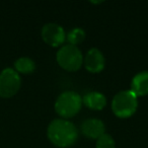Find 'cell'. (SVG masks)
<instances>
[{
  "label": "cell",
  "instance_id": "cell-1",
  "mask_svg": "<svg viewBox=\"0 0 148 148\" xmlns=\"http://www.w3.org/2000/svg\"><path fill=\"white\" fill-rule=\"evenodd\" d=\"M49 140L57 147H70L76 142L78 132L73 123L64 119L54 120L47 130Z\"/></svg>",
  "mask_w": 148,
  "mask_h": 148
},
{
  "label": "cell",
  "instance_id": "cell-2",
  "mask_svg": "<svg viewBox=\"0 0 148 148\" xmlns=\"http://www.w3.org/2000/svg\"><path fill=\"white\" fill-rule=\"evenodd\" d=\"M138 107L137 97L131 90H122L114 97L112 110L117 117L126 119L135 114Z\"/></svg>",
  "mask_w": 148,
  "mask_h": 148
},
{
  "label": "cell",
  "instance_id": "cell-3",
  "mask_svg": "<svg viewBox=\"0 0 148 148\" xmlns=\"http://www.w3.org/2000/svg\"><path fill=\"white\" fill-rule=\"evenodd\" d=\"M82 106V97L74 91H65L57 97L55 111L60 117L72 118L78 114Z\"/></svg>",
  "mask_w": 148,
  "mask_h": 148
},
{
  "label": "cell",
  "instance_id": "cell-4",
  "mask_svg": "<svg viewBox=\"0 0 148 148\" xmlns=\"http://www.w3.org/2000/svg\"><path fill=\"white\" fill-rule=\"evenodd\" d=\"M57 62L67 71H76L83 63V56L76 46L66 45L57 52Z\"/></svg>",
  "mask_w": 148,
  "mask_h": 148
},
{
  "label": "cell",
  "instance_id": "cell-5",
  "mask_svg": "<svg viewBox=\"0 0 148 148\" xmlns=\"http://www.w3.org/2000/svg\"><path fill=\"white\" fill-rule=\"evenodd\" d=\"M19 74L12 68H6L0 73V97L3 99L12 97L21 88Z\"/></svg>",
  "mask_w": 148,
  "mask_h": 148
},
{
  "label": "cell",
  "instance_id": "cell-6",
  "mask_svg": "<svg viewBox=\"0 0 148 148\" xmlns=\"http://www.w3.org/2000/svg\"><path fill=\"white\" fill-rule=\"evenodd\" d=\"M42 38L48 45L59 47L65 42L66 34L63 27L57 23H47L42 29Z\"/></svg>",
  "mask_w": 148,
  "mask_h": 148
},
{
  "label": "cell",
  "instance_id": "cell-7",
  "mask_svg": "<svg viewBox=\"0 0 148 148\" xmlns=\"http://www.w3.org/2000/svg\"><path fill=\"white\" fill-rule=\"evenodd\" d=\"M83 60L86 70L91 73H99L105 67V57L97 48H91Z\"/></svg>",
  "mask_w": 148,
  "mask_h": 148
},
{
  "label": "cell",
  "instance_id": "cell-8",
  "mask_svg": "<svg viewBox=\"0 0 148 148\" xmlns=\"http://www.w3.org/2000/svg\"><path fill=\"white\" fill-rule=\"evenodd\" d=\"M106 128L103 121L95 118L87 119L81 125V132L89 139H99L105 134Z\"/></svg>",
  "mask_w": 148,
  "mask_h": 148
},
{
  "label": "cell",
  "instance_id": "cell-9",
  "mask_svg": "<svg viewBox=\"0 0 148 148\" xmlns=\"http://www.w3.org/2000/svg\"><path fill=\"white\" fill-rule=\"evenodd\" d=\"M130 90L136 97H144L148 95V71H141L133 77Z\"/></svg>",
  "mask_w": 148,
  "mask_h": 148
},
{
  "label": "cell",
  "instance_id": "cell-10",
  "mask_svg": "<svg viewBox=\"0 0 148 148\" xmlns=\"http://www.w3.org/2000/svg\"><path fill=\"white\" fill-rule=\"evenodd\" d=\"M82 103H84L85 107L93 111H101L107 105V99L103 93L91 91L82 97Z\"/></svg>",
  "mask_w": 148,
  "mask_h": 148
},
{
  "label": "cell",
  "instance_id": "cell-11",
  "mask_svg": "<svg viewBox=\"0 0 148 148\" xmlns=\"http://www.w3.org/2000/svg\"><path fill=\"white\" fill-rule=\"evenodd\" d=\"M14 68L17 73L23 74H31L35 71L36 64L31 58L21 57L14 62Z\"/></svg>",
  "mask_w": 148,
  "mask_h": 148
},
{
  "label": "cell",
  "instance_id": "cell-12",
  "mask_svg": "<svg viewBox=\"0 0 148 148\" xmlns=\"http://www.w3.org/2000/svg\"><path fill=\"white\" fill-rule=\"evenodd\" d=\"M85 39V32L82 29H73L67 34L66 36V40L68 41L69 45L72 46H77L78 44H81Z\"/></svg>",
  "mask_w": 148,
  "mask_h": 148
},
{
  "label": "cell",
  "instance_id": "cell-13",
  "mask_svg": "<svg viewBox=\"0 0 148 148\" xmlns=\"http://www.w3.org/2000/svg\"><path fill=\"white\" fill-rule=\"evenodd\" d=\"M116 143L111 135L103 134L97 141V148H115Z\"/></svg>",
  "mask_w": 148,
  "mask_h": 148
}]
</instances>
